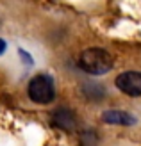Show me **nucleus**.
<instances>
[{
    "instance_id": "nucleus-1",
    "label": "nucleus",
    "mask_w": 141,
    "mask_h": 146,
    "mask_svg": "<svg viewBox=\"0 0 141 146\" xmlns=\"http://www.w3.org/2000/svg\"><path fill=\"white\" fill-rule=\"evenodd\" d=\"M113 55L104 48H88L79 55V66L91 75H106L113 68Z\"/></svg>"
},
{
    "instance_id": "nucleus-2",
    "label": "nucleus",
    "mask_w": 141,
    "mask_h": 146,
    "mask_svg": "<svg viewBox=\"0 0 141 146\" xmlns=\"http://www.w3.org/2000/svg\"><path fill=\"white\" fill-rule=\"evenodd\" d=\"M27 94L32 102L39 105H47L50 102H54L55 98V84L54 78L47 73H39L34 78H31V82L27 86Z\"/></svg>"
},
{
    "instance_id": "nucleus-3",
    "label": "nucleus",
    "mask_w": 141,
    "mask_h": 146,
    "mask_svg": "<svg viewBox=\"0 0 141 146\" xmlns=\"http://www.w3.org/2000/svg\"><path fill=\"white\" fill-rule=\"evenodd\" d=\"M114 84L127 96H141V71H123L116 77Z\"/></svg>"
},
{
    "instance_id": "nucleus-4",
    "label": "nucleus",
    "mask_w": 141,
    "mask_h": 146,
    "mask_svg": "<svg viewBox=\"0 0 141 146\" xmlns=\"http://www.w3.org/2000/svg\"><path fill=\"white\" fill-rule=\"evenodd\" d=\"M102 121L107 125H116V127H132L136 125V118L127 111L122 109H109L102 112Z\"/></svg>"
},
{
    "instance_id": "nucleus-5",
    "label": "nucleus",
    "mask_w": 141,
    "mask_h": 146,
    "mask_svg": "<svg viewBox=\"0 0 141 146\" xmlns=\"http://www.w3.org/2000/svg\"><path fill=\"white\" fill-rule=\"evenodd\" d=\"M52 123L61 128V130H66V132H72L73 128H75V112L72 111L68 107H59L54 111L52 114Z\"/></svg>"
},
{
    "instance_id": "nucleus-6",
    "label": "nucleus",
    "mask_w": 141,
    "mask_h": 146,
    "mask_svg": "<svg viewBox=\"0 0 141 146\" xmlns=\"http://www.w3.org/2000/svg\"><path fill=\"white\" fill-rule=\"evenodd\" d=\"M98 144V137L93 130H86L80 134V146H96Z\"/></svg>"
},
{
    "instance_id": "nucleus-7",
    "label": "nucleus",
    "mask_w": 141,
    "mask_h": 146,
    "mask_svg": "<svg viewBox=\"0 0 141 146\" xmlns=\"http://www.w3.org/2000/svg\"><path fill=\"white\" fill-rule=\"evenodd\" d=\"M18 54H20V57H21V61H23V64H27V66H32V64H34L32 55L29 54V52H25L23 48H18Z\"/></svg>"
},
{
    "instance_id": "nucleus-8",
    "label": "nucleus",
    "mask_w": 141,
    "mask_h": 146,
    "mask_svg": "<svg viewBox=\"0 0 141 146\" xmlns=\"http://www.w3.org/2000/svg\"><path fill=\"white\" fill-rule=\"evenodd\" d=\"M5 50H7V43H5V39L0 38V55H2V54L5 52Z\"/></svg>"
}]
</instances>
